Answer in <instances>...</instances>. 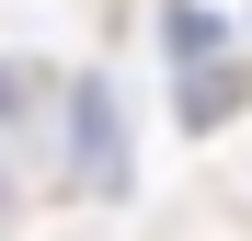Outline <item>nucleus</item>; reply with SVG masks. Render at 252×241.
Instances as JSON below:
<instances>
[{"label": "nucleus", "instance_id": "3", "mask_svg": "<svg viewBox=\"0 0 252 241\" xmlns=\"http://www.w3.org/2000/svg\"><path fill=\"white\" fill-rule=\"evenodd\" d=\"M206 46H229V23L206 0H160V58H206Z\"/></svg>", "mask_w": 252, "mask_h": 241}, {"label": "nucleus", "instance_id": "2", "mask_svg": "<svg viewBox=\"0 0 252 241\" xmlns=\"http://www.w3.org/2000/svg\"><path fill=\"white\" fill-rule=\"evenodd\" d=\"M241 103H252V58H241V46L172 58V115H184V138H218V127H229Z\"/></svg>", "mask_w": 252, "mask_h": 241}, {"label": "nucleus", "instance_id": "5", "mask_svg": "<svg viewBox=\"0 0 252 241\" xmlns=\"http://www.w3.org/2000/svg\"><path fill=\"white\" fill-rule=\"evenodd\" d=\"M12 207H23V195H12V161H0V230H12Z\"/></svg>", "mask_w": 252, "mask_h": 241}, {"label": "nucleus", "instance_id": "1", "mask_svg": "<svg viewBox=\"0 0 252 241\" xmlns=\"http://www.w3.org/2000/svg\"><path fill=\"white\" fill-rule=\"evenodd\" d=\"M58 138H69V195H103V207H115V195L138 184L115 80H58Z\"/></svg>", "mask_w": 252, "mask_h": 241}, {"label": "nucleus", "instance_id": "4", "mask_svg": "<svg viewBox=\"0 0 252 241\" xmlns=\"http://www.w3.org/2000/svg\"><path fill=\"white\" fill-rule=\"evenodd\" d=\"M34 103H46V69L34 58H0V127H23Z\"/></svg>", "mask_w": 252, "mask_h": 241}]
</instances>
